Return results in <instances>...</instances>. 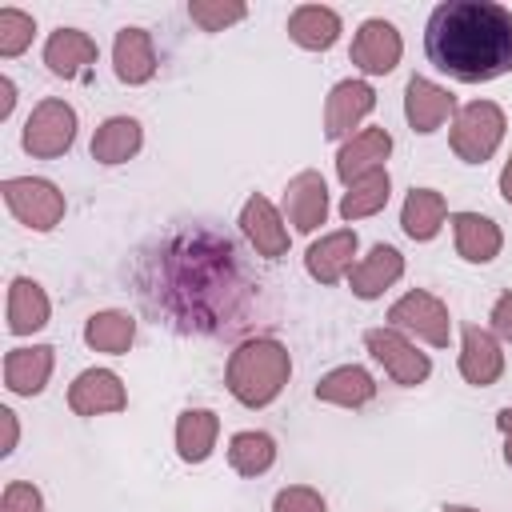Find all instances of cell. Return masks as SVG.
Returning <instances> with one entry per match:
<instances>
[{
  "instance_id": "cell-20",
  "label": "cell",
  "mask_w": 512,
  "mask_h": 512,
  "mask_svg": "<svg viewBox=\"0 0 512 512\" xmlns=\"http://www.w3.org/2000/svg\"><path fill=\"white\" fill-rule=\"evenodd\" d=\"M452 240H456L460 260H468V264H488L504 248V236H500L496 220H488L480 212H456L452 216Z\"/></svg>"
},
{
  "instance_id": "cell-19",
  "label": "cell",
  "mask_w": 512,
  "mask_h": 512,
  "mask_svg": "<svg viewBox=\"0 0 512 512\" xmlns=\"http://www.w3.org/2000/svg\"><path fill=\"white\" fill-rule=\"evenodd\" d=\"M112 68L120 84H148L156 76V48L144 28H120L112 44Z\"/></svg>"
},
{
  "instance_id": "cell-11",
  "label": "cell",
  "mask_w": 512,
  "mask_h": 512,
  "mask_svg": "<svg viewBox=\"0 0 512 512\" xmlns=\"http://www.w3.org/2000/svg\"><path fill=\"white\" fill-rule=\"evenodd\" d=\"M68 408H72L76 416L120 412V408H128V392H124V384H120L116 372H108V368H88V372H80V376L72 380V388H68Z\"/></svg>"
},
{
  "instance_id": "cell-13",
  "label": "cell",
  "mask_w": 512,
  "mask_h": 512,
  "mask_svg": "<svg viewBox=\"0 0 512 512\" xmlns=\"http://www.w3.org/2000/svg\"><path fill=\"white\" fill-rule=\"evenodd\" d=\"M240 228H244V236L252 240V248L260 252V256H268V260H280L284 252H288V224H284V216L276 212V204L268 200V196H248L244 200V208H240Z\"/></svg>"
},
{
  "instance_id": "cell-39",
  "label": "cell",
  "mask_w": 512,
  "mask_h": 512,
  "mask_svg": "<svg viewBox=\"0 0 512 512\" xmlns=\"http://www.w3.org/2000/svg\"><path fill=\"white\" fill-rule=\"evenodd\" d=\"M500 196L512 204V156H508V164L500 168Z\"/></svg>"
},
{
  "instance_id": "cell-12",
  "label": "cell",
  "mask_w": 512,
  "mask_h": 512,
  "mask_svg": "<svg viewBox=\"0 0 512 512\" xmlns=\"http://www.w3.org/2000/svg\"><path fill=\"white\" fill-rule=\"evenodd\" d=\"M452 112H456V96H452L448 88H440L436 80L412 76V80L404 84V116H408L412 132L428 136V132H436Z\"/></svg>"
},
{
  "instance_id": "cell-36",
  "label": "cell",
  "mask_w": 512,
  "mask_h": 512,
  "mask_svg": "<svg viewBox=\"0 0 512 512\" xmlns=\"http://www.w3.org/2000/svg\"><path fill=\"white\" fill-rule=\"evenodd\" d=\"M0 424H4V440H0V456H8L16 448V436H20V424H16V412L12 408H0Z\"/></svg>"
},
{
  "instance_id": "cell-34",
  "label": "cell",
  "mask_w": 512,
  "mask_h": 512,
  "mask_svg": "<svg viewBox=\"0 0 512 512\" xmlns=\"http://www.w3.org/2000/svg\"><path fill=\"white\" fill-rule=\"evenodd\" d=\"M0 512H44V496L28 480H8L0 496Z\"/></svg>"
},
{
  "instance_id": "cell-38",
  "label": "cell",
  "mask_w": 512,
  "mask_h": 512,
  "mask_svg": "<svg viewBox=\"0 0 512 512\" xmlns=\"http://www.w3.org/2000/svg\"><path fill=\"white\" fill-rule=\"evenodd\" d=\"M12 104H16V84L8 76H0V120L12 116Z\"/></svg>"
},
{
  "instance_id": "cell-2",
  "label": "cell",
  "mask_w": 512,
  "mask_h": 512,
  "mask_svg": "<svg viewBox=\"0 0 512 512\" xmlns=\"http://www.w3.org/2000/svg\"><path fill=\"white\" fill-rule=\"evenodd\" d=\"M292 376V356L280 340L272 336H256V340H244L232 356H228V368H224V384L228 392L244 404V408H264L272 404L284 384Z\"/></svg>"
},
{
  "instance_id": "cell-17",
  "label": "cell",
  "mask_w": 512,
  "mask_h": 512,
  "mask_svg": "<svg viewBox=\"0 0 512 512\" xmlns=\"http://www.w3.org/2000/svg\"><path fill=\"white\" fill-rule=\"evenodd\" d=\"M352 256H356V232H352V228H336V232L320 236V240L304 252V268H308L312 280L336 284V280H344V276L352 272V264H356Z\"/></svg>"
},
{
  "instance_id": "cell-18",
  "label": "cell",
  "mask_w": 512,
  "mask_h": 512,
  "mask_svg": "<svg viewBox=\"0 0 512 512\" xmlns=\"http://www.w3.org/2000/svg\"><path fill=\"white\" fill-rule=\"evenodd\" d=\"M96 56H100L96 40L80 28H56L44 40V64H48L52 76H64V80L80 76L88 64H96Z\"/></svg>"
},
{
  "instance_id": "cell-25",
  "label": "cell",
  "mask_w": 512,
  "mask_h": 512,
  "mask_svg": "<svg viewBox=\"0 0 512 512\" xmlns=\"http://www.w3.org/2000/svg\"><path fill=\"white\" fill-rule=\"evenodd\" d=\"M340 16L324 4H300L292 16H288V36L308 48V52H328L336 40H340Z\"/></svg>"
},
{
  "instance_id": "cell-27",
  "label": "cell",
  "mask_w": 512,
  "mask_h": 512,
  "mask_svg": "<svg viewBox=\"0 0 512 512\" xmlns=\"http://www.w3.org/2000/svg\"><path fill=\"white\" fill-rule=\"evenodd\" d=\"M448 220V204L436 188H412L404 196V208H400V228L412 236V240H432Z\"/></svg>"
},
{
  "instance_id": "cell-24",
  "label": "cell",
  "mask_w": 512,
  "mask_h": 512,
  "mask_svg": "<svg viewBox=\"0 0 512 512\" xmlns=\"http://www.w3.org/2000/svg\"><path fill=\"white\" fill-rule=\"evenodd\" d=\"M372 396H376V380L360 364H340L328 376H320V384H316V400L336 404V408H360Z\"/></svg>"
},
{
  "instance_id": "cell-21",
  "label": "cell",
  "mask_w": 512,
  "mask_h": 512,
  "mask_svg": "<svg viewBox=\"0 0 512 512\" xmlns=\"http://www.w3.org/2000/svg\"><path fill=\"white\" fill-rule=\"evenodd\" d=\"M52 348L48 344H32V348H12L4 356V388L16 396H36L44 392L48 376H52Z\"/></svg>"
},
{
  "instance_id": "cell-28",
  "label": "cell",
  "mask_w": 512,
  "mask_h": 512,
  "mask_svg": "<svg viewBox=\"0 0 512 512\" xmlns=\"http://www.w3.org/2000/svg\"><path fill=\"white\" fill-rule=\"evenodd\" d=\"M132 340H136V320H132L128 312L108 308V312L88 316V324H84V344H88L92 352L124 356V352L132 348Z\"/></svg>"
},
{
  "instance_id": "cell-23",
  "label": "cell",
  "mask_w": 512,
  "mask_h": 512,
  "mask_svg": "<svg viewBox=\"0 0 512 512\" xmlns=\"http://www.w3.org/2000/svg\"><path fill=\"white\" fill-rule=\"evenodd\" d=\"M220 436V416L208 408H184L176 416V452L184 464H204L216 448Z\"/></svg>"
},
{
  "instance_id": "cell-6",
  "label": "cell",
  "mask_w": 512,
  "mask_h": 512,
  "mask_svg": "<svg viewBox=\"0 0 512 512\" xmlns=\"http://www.w3.org/2000/svg\"><path fill=\"white\" fill-rule=\"evenodd\" d=\"M388 324L400 328L404 336H416V340L432 344V348H444L448 336H452V316H448L444 300L432 296V292H424V288L404 292V296L388 308Z\"/></svg>"
},
{
  "instance_id": "cell-40",
  "label": "cell",
  "mask_w": 512,
  "mask_h": 512,
  "mask_svg": "<svg viewBox=\"0 0 512 512\" xmlns=\"http://www.w3.org/2000/svg\"><path fill=\"white\" fill-rule=\"evenodd\" d=\"M444 512H480V508H464V504H448Z\"/></svg>"
},
{
  "instance_id": "cell-31",
  "label": "cell",
  "mask_w": 512,
  "mask_h": 512,
  "mask_svg": "<svg viewBox=\"0 0 512 512\" xmlns=\"http://www.w3.org/2000/svg\"><path fill=\"white\" fill-rule=\"evenodd\" d=\"M248 16V8L240 0H192L188 4V20L200 32H224L228 24H240Z\"/></svg>"
},
{
  "instance_id": "cell-30",
  "label": "cell",
  "mask_w": 512,
  "mask_h": 512,
  "mask_svg": "<svg viewBox=\"0 0 512 512\" xmlns=\"http://www.w3.org/2000/svg\"><path fill=\"white\" fill-rule=\"evenodd\" d=\"M228 464L236 476H264L276 464V440L268 432H236L228 440Z\"/></svg>"
},
{
  "instance_id": "cell-3",
  "label": "cell",
  "mask_w": 512,
  "mask_h": 512,
  "mask_svg": "<svg viewBox=\"0 0 512 512\" xmlns=\"http://www.w3.org/2000/svg\"><path fill=\"white\" fill-rule=\"evenodd\" d=\"M504 128H508V124H504L500 104H492V100H472V104H464V108L456 112L452 132H448V144H452V152H456L464 164H484V160L500 148Z\"/></svg>"
},
{
  "instance_id": "cell-26",
  "label": "cell",
  "mask_w": 512,
  "mask_h": 512,
  "mask_svg": "<svg viewBox=\"0 0 512 512\" xmlns=\"http://www.w3.org/2000/svg\"><path fill=\"white\" fill-rule=\"evenodd\" d=\"M144 132L136 116H108L96 132H92V160L100 164H124L140 152Z\"/></svg>"
},
{
  "instance_id": "cell-16",
  "label": "cell",
  "mask_w": 512,
  "mask_h": 512,
  "mask_svg": "<svg viewBox=\"0 0 512 512\" xmlns=\"http://www.w3.org/2000/svg\"><path fill=\"white\" fill-rule=\"evenodd\" d=\"M404 276V256L392 244H376L368 256H360L348 272V288L360 300H376L384 296V288H392Z\"/></svg>"
},
{
  "instance_id": "cell-35",
  "label": "cell",
  "mask_w": 512,
  "mask_h": 512,
  "mask_svg": "<svg viewBox=\"0 0 512 512\" xmlns=\"http://www.w3.org/2000/svg\"><path fill=\"white\" fill-rule=\"evenodd\" d=\"M488 320H492V332L512 344V292H504V296L492 304V316H488Z\"/></svg>"
},
{
  "instance_id": "cell-37",
  "label": "cell",
  "mask_w": 512,
  "mask_h": 512,
  "mask_svg": "<svg viewBox=\"0 0 512 512\" xmlns=\"http://www.w3.org/2000/svg\"><path fill=\"white\" fill-rule=\"evenodd\" d=\"M496 424H500V432H504V460L512 464V404H504V408H500Z\"/></svg>"
},
{
  "instance_id": "cell-7",
  "label": "cell",
  "mask_w": 512,
  "mask_h": 512,
  "mask_svg": "<svg viewBox=\"0 0 512 512\" xmlns=\"http://www.w3.org/2000/svg\"><path fill=\"white\" fill-rule=\"evenodd\" d=\"M364 344H368L372 360L384 364V372H388L396 384H404V388L424 384L428 372H432L428 352H420V348H416L400 328H392V324H384V328H368V332H364Z\"/></svg>"
},
{
  "instance_id": "cell-33",
  "label": "cell",
  "mask_w": 512,
  "mask_h": 512,
  "mask_svg": "<svg viewBox=\"0 0 512 512\" xmlns=\"http://www.w3.org/2000/svg\"><path fill=\"white\" fill-rule=\"evenodd\" d=\"M272 512H328V504H324V496H320L316 488H308V484H288V488L276 492Z\"/></svg>"
},
{
  "instance_id": "cell-4",
  "label": "cell",
  "mask_w": 512,
  "mask_h": 512,
  "mask_svg": "<svg viewBox=\"0 0 512 512\" xmlns=\"http://www.w3.org/2000/svg\"><path fill=\"white\" fill-rule=\"evenodd\" d=\"M0 192L8 212L32 232H52L64 220V192L44 176H8Z\"/></svg>"
},
{
  "instance_id": "cell-5",
  "label": "cell",
  "mask_w": 512,
  "mask_h": 512,
  "mask_svg": "<svg viewBox=\"0 0 512 512\" xmlns=\"http://www.w3.org/2000/svg\"><path fill=\"white\" fill-rule=\"evenodd\" d=\"M72 140H76V108L68 100H56V96H48L32 108V116L24 120V136H20L24 152L36 160L64 156L72 148Z\"/></svg>"
},
{
  "instance_id": "cell-9",
  "label": "cell",
  "mask_w": 512,
  "mask_h": 512,
  "mask_svg": "<svg viewBox=\"0 0 512 512\" xmlns=\"http://www.w3.org/2000/svg\"><path fill=\"white\" fill-rule=\"evenodd\" d=\"M372 108H376V92L368 80H340L324 100V136L328 140L348 136L360 120L372 116Z\"/></svg>"
},
{
  "instance_id": "cell-22",
  "label": "cell",
  "mask_w": 512,
  "mask_h": 512,
  "mask_svg": "<svg viewBox=\"0 0 512 512\" xmlns=\"http://www.w3.org/2000/svg\"><path fill=\"white\" fill-rule=\"evenodd\" d=\"M48 312H52V304H48V296H44V288H40L36 280L16 276V280L8 284V332H12V336H32V332H40V328L48 324Z\"/></svg>"
},
{
  "instance_id": "cell-8",
  "label": "cell",
  "mask_w": 512,
  "mask_h": 512,
  "mask_svg": "<svg viewBox=\"0 0 512 512\" xmlns=\"http://www.w3.org/2000/svg\"><path fill=\"white\" fill-rule=\"evenodd\" d=\"M348 56H352V64H356L364 76H384V72H392V68L400 64V56H404V40H400L396 24L372 16V20H364V24L356 28Z\"/></svg>"
},
{
  "instance_id": "cell-15",
  "label": "cell",
  "mask_w": 512,
  "mask_h": 512,
  "mask_svg": "<svg viewBox=\"0 0 512 512\" xmlns=\"http://www.w3.org/2000/svg\"><path fill=\"white\" fill-rule=\"evenodd\" d=\"M388 152H392L388 128H360L356 136H348V140L340 144V152H336V176H340L344 184H352V180H360L364 172L384 168Z\"/></svg>"
},
{
  "instance_id": "cell-1",
  "label": "cell",
  "mask_w": 512,
  "mask_h": 512,
  "mask_svg": "<svg viewBox=\"0 0 512 512\" xmlns=\"http://www.w3.org/2000/svg\"><path fill=\"white\" fill-rule=\"evenodd\" d=\"M424 52L460 84L496 80L512 72V12L492 0L436 4L424 24Z\"/></svg>"
},
{
  "instance_id": "cell-10",
  "label": "cell",
  "mask_w": 512,
  "mask_h": 512,
  "mask_svg": "<svg viewBox=\"0 0 512 512\" xmlns=\"http://www.w3.org/2000/svg\"><path fill=\"white\" fill-rule=\"evenodd\" d=\"M500 372H504V352H500L496 332L480 324H464L460 328V376L476 388H488L500 380Z\"/></svg>"
},
{
  "instance_id": "cell-29",
  "label": "cell",
  "mask_w": 512,
  "mask_h": 512,
  "mask_svg": "<svg viewBox=\"0 0 512 512\" xmlns=\"http://www.w3.org/2000/svg\"><path fill=\"white\" fill-rule=\"evenodd\" d=\"M388 192H392V176L388 168H372L364 172L360 180L348 184L344 200H340V216L352 224V220H364V216H376L384 204H388Z\"/></svg>"
},
{
  "instance_id": "cell-32",
  "label": "cell",
  "mask_w": 512,
  "mask_h": 512,
  "mask_svg": "<svg viewBox=\"0 0 512 512\" xmlns=\"http://www.w3.org/2000/svg\"><path fill=\"white\" fill-rule=\"evenodd\" d=\"M36 36V20L20 8H0V56L12 60L20 56Z\"/></svg>"
},
{
  "instance_id": "cell-14",
  "label": "cell",
  "mask_w": 512,
  "mask_h": 512,
  "mask_svg": "<svg viewBox=\"0 0 512 512\" xmlns=\"http://www.w3.org/2000/svg\"><path fill=\"white\" fill-rule=\"evenodd\" d=\"M284 216L296 232H316L328 220V184L320 172H300L284 188Z\"/></svg>"
}]
</instances>
